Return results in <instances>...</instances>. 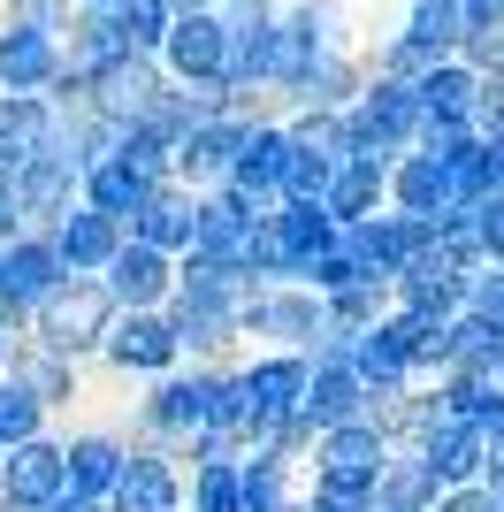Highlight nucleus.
Instances as JSON below:
<instances>
[{"label": "nucleus", "mask_w": 504, "mask_h": 512, "mask_svg": "<svg viewBox=\"0 0 504 512\" xmlns=\"http://www.w3.org/2000/svg\"><path fill=\"white\" fill-rule=\"evenodd\" d=\"M130 46H123V31H115V16H100V8H77L69 16V31H62V62L77 69V77H100V69H115Z\"/></svg>", "instance_id": "26"}, {"label": "nucleus", "mask_w": 504, "mask_h": 512, "mask_svg": "<svg viewBox=\"0 0 504 512\" xmlns=\"http://www.w3.org/2000/svg\"><path fill=\"white\" fill-rule=\"evenodd\" d=\"M62 490H69V474H62V444L31 436V444L0 451V512H46Z\"/></svg>", "instance_id": "9"}, {"label": "nucleus", "mask_w": 504, "mask_h": 512, "mask_svg": "<svg viewBox=\"0 0 504 512\" xmlns=\"http://www.w3.org/2000/svg\"><path fill=\"white\" fill-rule=\"evenodd\" d=\"M459 199H451V176L428 161V153H405V161H390V214H413V222H436V214H451Z\"/></svg>", "instance_id": "23"}, {"label": "nucleus", "mask_w": 504, "mask_h": 512, "mask_svg": "<svg viewBox=\"0 0 504 512\" xmlns=\"http://www.w3.org/2000/svg\"><path fill=\"white\" fill-rule=\"evenodd\" d=\"M489 383H497V390H504V352H497V367H489Z\"/></svg>", "instance_id": "44"}, {"label": "nucleus", "mask_w": 504, "mask_h": 512, "mask_svg": "<svg viewBox=\"0 0 504 512\" xmlns=\"http://www.w3.org/2000/svg\"><path fill=\"white\" fill-rule=\"evenodd\" d=\"M161 69H168V85H222L230 77V23L214 8L207 16H176L161 39Z\"/></svg>", "instance_id": "7"}, {"label": "nucleus", "mask_w": 504, "mask_h": 512, "mask_svg": "<svg viewBox=\"0 0 504 512\" xmlns=\"http://www.w3.org/2000/svg\"><path fill=\"white\" fill-rule=\"evenodd\" d=\"M161 8H168V16H207L214 0H161Z\"/></svg>", "instance_id": "40"}, {"label": "nucleus", "mask_w": 504, "mask_h": 512, "mask_svg": "<svg viewBox=\"0 0 504 512\" xmlns=\"http://www.w3.org/2000/svg\"><path fill=\"white\" fill-rule=\"evenodd\" d=\"M398 31H405L413 46H428L436 62H451V54L466 46V8H459V0H405Z\"/></svg>", "instance_id": "29"}, {"label": "nucleus", "mask_w": 504, "mask_h": 512, "mask_svg": "<svg viewBox=\"0 0 504 512\" xmlns=\"http://www.w3.org/2000/svg\"><path fill=\"white\" fill-rule=\"evenodd\" d=\"M329 176H336V161H329V153L291 146V161H283V184H275V192H283V199H298V207H314V199L329 192Z\"/></svg>", "instance_id": "33"}, {"label": "nucleus", "mask_w": 504, "mask_h": 512, "mask_svg": "<svg viewBox=\"0 0 504 512\" xmlns=\"http://www.w3.org/2000/svg\"><path fill=\"white\" fill-rule=\"evenodd\" d=\"M344 130H352V161H405V153H413V138H420L413 85L367 77V92L344 107Z\"/></svg>", "instance_id": "2"}, {"label": "nucleus", "mask_w": 504, "mask_h": 512, "mask_svg": "<svg viewBox=\"0 0 504 512\" xmlns=\"http://www.w3.org/2000/svg\"><path fill=\"white\" fill-rule=\"evenodd\" d=\"M168 8L161 0H123V8H115V31H123V46L130 54H153V62H161V39H168Z\"/></svg>", "instance_id": "32"}, {"label": "nucleus", "mask_w": 504, "mask_h": 512, "mask_svg": "<svg viewBox=\"0 0 504 512\" xmlns=\"http://www.w3.org/2000/svg\"><path fill=\"white\" fill-rule=\"evenodd\" d=\"M237 390H245V406H252V436L275 421H291L298 398H306V360L298 352H275V360H252L245 375H237Z\"/></svg>", "instance_id": "16"}, {"label": "nucleus", "mask_w": 504, "mask_h": 512, "mask_svg": "<svg viewBox=\"0 0 504 512\" xmlns=\"http://www.w3.org/2000/svg\"><path fill=\"white\" fill-rule=\"evenodd\" d=\"M0 138H8L23 161H39V153H62V115H54L39 92H0Z\"/></svg>", "instance_id": "24"}, {"label": "nucleus", "mask_w": 504, "mask_h": 512, "mask_svg": "<svg viewBox=\"0 0 504 512\" xmlns=\"http://www.w3.org/2000/svg\"><path fill=\"white\" fill-rule=\"evenodd\" d=\"M0 375H8V329H0Z\"/></svg>", "instance_id": "45"}, {"label": "nucleus", "mask_w": 504, "mask_h": 512, "mask_svg": "<svg viewBox=\"0 0 504 512\" xmlns=\"http://www.w3.org/2000/svg\"><path fill=\"white\" fill-rule=\"evenodd\" d=\"M115 314H123V306L107 299L100 276H69L62 291L39 306V344H46V352H62V360H77V352H92V344H107Z\"/></svg>", "instance_id": "3"}, {"label": "nucleus", "mask_w": 504, "mask_h": 512, "mask_svg": "<svg viewBox=\"0 0 504 512\" xmlns=\"http://www.w3.org/2000/svg\"><path fill=\"white\" fill-rule=\"evenodd\" d=\"M62 77V39L31 31V23H0V92H39Z\"/></svg>", "instance_id": "17"}, {"label": "nucleus", "mask_w": 504, "mask_h": 512, "mask_svg": "<svg viewBox=\"0 0 504 512\" xmlns=\"http://www.w3.org/2000/svg\"><path fill=\"white\" fill-rule=\"evenodd\" d=\"M77 8H100V16H115V8H123V0H77Z\"/></svg>", "instance_id": "43"}, {"label": "nucleus", "mask_w": 504, "mask_h": 512, "mask_svg": "<svg viewBox=\"0 0 504 512\" xmlns=\"http://www.w3.org/2000/svg\"><path fill=\"white\" fill-rule=\"evenodd\" d=\"M474 69L451 54V62H436V69H420V85H413V107H420V123H466L474 115Z\"/></svg>", "instance_id": "25"}, {"label": "nucleus", "mask_w": 504, "mask_h": 512, "mask_svg": "<svg viewBox=\"0 0 504 512\" xmlns=\"http://www.w3.org/2000/svg\"><path fill=\"white\" fill-rule=\"evenodd\" d=\"M184 505V482L168 467V451H130L115 490H107V512H176Z\"/></svg>", "instance_id": "22"}, {"label": "nucleus", "mask_w": 504, "mask_h": 512, "mask_svg": "<svg viewBox=\"0 0 504 512\" xmlns=\"http://www.w3.org/2000/svg\"><path fill=\"white\" fill-rule=\"evenodd\" d=\"M413 459L436 474L443 490H466V482H482V474H489V436L474 421H451V413H443V421L413 444Z\"/></svg>", "instance_id": "14"}, {"label": "nucleus", "mask_w": 504, "mask_h": 512, "mask_svg": "<svg viewBox=\"0 0 504 512\" xmlns=\"http://www.w3.org/2000/svg\"><path fill=\"white\" fill-rule=\"evenodd\" d=\"M100 352L123 367V375H168V367L184 360V352H176V329H168V314H115V329H107Z\"/></svg>", "instance_id": "18"}, {"label": "nucleus", "mask_w": 504, "mask_h": 512, "mask_svg": "<svg viewBox=\"0 0 504 512\" xmlns=\"http://www.w3.org/2000/svg\"><path fill=\"white\" fill-rule=\"evenodd\" d=\"M123 459L130 451L115 444V436H77V444H62V474H69V490L77 497H92V505H107V490H115V474H123Z\"/></svg>", "instance_id": "27"}, {"label": "nucleus", "mask_w": 504, "mask_h": 512, "mask_svg": "<svg viewBox=\"0 0 504 512\" xmlns=\"http://www.w3.org/2000/svg\"><path fill=\"white\" fill-rule=\"evenodd\" d=\"M260 230H268V214H252L237 192H199V214H191V253L214 260V268H230V276H245Z\"/></svg>", "instance_id": "5"}, {"label": "nucleus", "mask_w": 504, "mask_h": 512, "mask_svg": "<svg viewBox=\"0 0 504 512\" xmlns=\"http://www.w3.org/2000/svg\"><path fill=\"white\" fill-rule=\"evenodd\" d=\"M214 8H283V0H214Z\"/></svg>", "instance_id": "42"}, {"label": "nucleus", "mask_w": 504, "mask_h": 512, "mask_svg": "<svg viewBox=\"0 0 504 512\" xmlns=\"http://www.w3.org/2000/svg\"><path fill=\"white\" fill-rule=\"evenodd\" d=\"M382 467H390V436H382L375 421L329 428V436H321V459H314V497H329V505H344V512H367Z\"/></svg>", "instance_id": "1"}, {"label": "nucleus", "mask_w": 504, "mask_h": 512, "mask_svg": "<svg viewBox=\"0 0 504 512\" xmlns=\"http://www.w3.org/2000/svg\"><path fill=\"white\" fill-rule=\"evenodd\" d=\"M100 283H107V299L123 306V314H161L168 291H176V260L153 253V245H130V237H123V253L100 268Z\"/></svg>", "instance_id": "12"}, {"label": "nucleus", "mask_w": 504, "mask_h": 512, "mask_svg": "<svg viewBox=\"0 0 504 512\" xmlns=\"http://www.w3.org/2000/svg\"><path fill=\"white\" fill-rule=\"evenodd\" d=\"M207 413H214V375H161L153 398L138 406V428L161 444H191L207 428Z\"/></svg>", "instance_id": "11"}, {"label": "nucleus", "mask_w": 504, "mask_h": 512, "mask_svg": "<svg viewBox=\"0 0 504 512\" xmlns=\"http://www.w3.org/2000/svg\"><path fill=\"white\" fill-rule=\"evenodd\" d=\"M8 383L31 390L39 406H62V398H77V367L62 360V352H46L39 337L23 344V352H8Z\"/></svg>", "instance_id": "28"}, {"label": "nucleus", "mask_w": 504, "mask_h": 512, "mask_svg": "<svg viewBox=\"0 0 504 512\" xmlns=\"http://www.w3.org/2000/svg\"><path fill=\"white\" fill-rule=\"evenodd\" d=\"M237 138H245V123H230V115L191 123L184 146H176V161H168V184H184L191 199H199V192H222L230 169H237Z\"/></svg>", "instance_id": "8"}, {"label": "nucleus", "mask_w": 504, "mask_h": 512, "mask_svg": "<svg viewBox=\"0 0 504 512\" xmlns=\"http://www.w3.org/2000/svg\"><path fill=\"white\" fill-rule=\"evenodd\" d=\"M466 314H482L504 337V268H474V276H466Z\"/></svg>", "instance_id": "37"}, {"label": "nucleus", "mask_w": 504, "mask_h": 512, "mask_svg": "<svg viewBox=\"0 0 504 512\" xmlns=\"http://www.w3.org/2000/svg\"><path fill=\"white\" fill-rule=\"evenodd\" d=\"M237 329H245V337H275L283 352H298V360H306V352H314V337L329 329V306H321L306 283H252Z\"/></svg>", "instance_id": "4"}, {"label": "nucleus", "mask_w": 504, "mask_h": 512, "mask_svg": "<svg viewBox=\"0 0 504 512\" xmlns=\"http://www.w3.org/2000/svg\"><path fill=\"white\" fill-rule=\"evenodd\" d=\"M191 512H245V482H237V467H199V474H191Z\"/></svg>", "instance_id": "35"}, {"label": "nucleus", "mask_w": 504, "mask_h": 512, "mask_svg": "<svg viewBox=\"0 0 504 512\" xmlns=\"http://www.w3.org/2000/svg\"><path fill=\"white\" fill-rule=\"evenodd\" d=\"M8 207H16V222H23L31 237H46L69 207H77V169H69L62 153H39V161H23L16 184H8Z\"/></svg>", "instance_id": "10"}, {"label": "nucleus", "mask_w": 504, "mask_h": 512, "mask_svg": "<svg viewBox=\"0 0 504 512\" xmlns=\"http://www.w3.org/2000/svg\"><path fill=\"white\" fill-rule=\"evenodd\" d=\"M237 482H245V512H291V467H283V459L245 451V459H237Z\"/></svg>", "instance_id": "31"}, {"label": "nucleus", "mask_w": 504, "mask_h": 512, "mask_svg": "<svg viewBox=\"0 0 504 512\" xmlns=\"http://www.w3.org/2000/svg\"><path fill=\"white\" fill-rule=\"evenodd\" d=\"M39 421H46V406L31 398V390H16L8 375H0V451L31 444V436H39Z\"/></svg>", "instance_id": "34"}, {"label": "nucleus", "mask_w": 504, "mask_h": 512, "mask_svg": "<svg viewBox=\"0 0 504 512\" xmlns=\"http://www.w3.org/2000/svg\"><path fill=\"white\" fill-rule=\"evenodd\" d=\"M161 92H168V69L153 62V54H123L115 69H100V77H92V107H100V115H115V123H138Z\"/></svg>", "instance_id": "20"}, {"label": "nucleus", "mask_w": 504, "mask_h": 512, "mask_svg": "<svg viewBox=\"0 0 504 512\" xmlns=\"http://www.w3.org/2000/svg\"><path fill=\"white\" fill-rule=\"evenodd\" d=\"M466 222H474L482 268H504V184H497V192H482V199H474V207H466Z\"/></svg>", "instance_id": "36"}, {"label": "nucleus", "mask_w": 504, "mask_h": 512, "mask_svg": "<svg viewBox=\"0 0 504 512\" xmlns=\"http://www.w3.org/2000/svg\"><path fill=\"white\" fill-rule=\"evenodd\" d=\"M123 237H130L123 222H107V214H92V207L77 199V207L46 230V245H54V260H62V276H100L107 260L123 253Z\"/></svg>", "instance_id": "15"}, {"label": "nucleus", "mask_w": 504, "mask_h": 512, "mask_svg": "<svg viewBox=\"0 0 504 512\" xmlns=\"http://www.w3.org/2000/svg\"><path fill=\"white\" fill-rule=\"evenodd\" d=\"M62 260H54V245L46 237H31L23 230L16 245H0V329L8 321H39V306L62 291Z\"/></svg>", "instance_id": "6"}, {"label": "nucleus", "mask_w": 504, "mask_h": 512, "mask_svg": "<svg viewBox=\"0 0 504 512\" xmlns=\"http://www.w3.org/2000/svg\"><path fill=\"white\" fill-rule=\"evenodd\" d=\"M291 512H344V505H329V497H306V505H291Z\"/></svg>", "instance_id": "41"}, {"label": "nucleus", "mask_w": 504, "mask_h": 512, "mask_svg": "<svg viewBox=\"0 0 504 512\" xmlns=\"http://www.w3.org/2000/svg\"><path fill=\"white\" fill-rule=\"evenodd\" d=\"M436 512H497V505H489L482 482H466V490H443V497H436Z\"/></svg>", "instance_id": "38"}, {"label": "nucleus", "mask_w": 504, "mask_h": 512, "mask_svg": "<svg viewBox=\"0 0 504 512\" xmlns=\"http://www.w3.org/2000/svg\"><path fill=\"white\" fill-rule=\"evenodd\" d=\"M46 512H107V505H92V497H77V490H62V497H54V505H46Z\"/></svg>", "instance_id": "39"}, {"label": "nucleus", "mask_w": 504, "mask_h": 512, "mask_svg": "<svg viewBox=\"0 0 504 512\" xmlns=\"http://www.w3.org/2000/svg\"><path fill=\"white\" fill-rule=\"evenodd\" d=\"M298 413H306L314 436L367 421V383L352 375V360H306V398H298Z\"/></svg>", "instance_id": "13"}, {"label": "nucleus", "mask_w": 504, "mask_h": 512, "mask_svg": "<svg viewBox=\"0 0 504 512\" xmlns=\"http://www.w3.org/2000/svg\"><path fill=\"white\" fill-rule=\"evenodd\" d=\"M146 192H153V184H146L138 169H123V161H100V169L77 176V199H84L92 214H107V222H130Z\"/></svg>", "instance_id": "30"}, {"label": "nucleus", "mask_w": 504, "mask_h": 512, "mask_svg": "<svg viewBox=\"0 0 504 512\" xmlns=\"http://www.w3.org/2000/svg\"><path fill=\"white\" fill-rule=\"evenodd\" d=\"M382 207H390V161H336L329 192H321V214H329L336 230L375 222Z\"/></svg>", "instance_id": "21"}, {"label": "nucleus", "mask_w": 504, "mask_h": 512, "mask_svg": "<svg viewBox=\"0 0 504 512\" xmlns=\"http://www.w3.org/2000/svg\"><path fill=\"white\" fill-rule=\"evenodd\" d=\"M191 214H199V199L184 184H153L123 230H130V245H153V253L176 260V253H191Z\"/></svg>", "instance_id": "19"}]
</instances>
